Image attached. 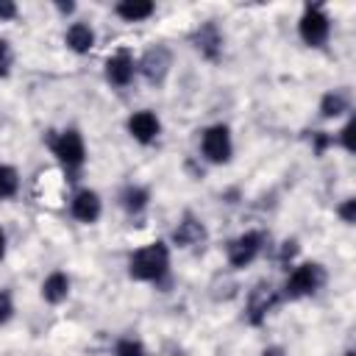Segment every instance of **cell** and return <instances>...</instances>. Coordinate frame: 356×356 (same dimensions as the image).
Returning a JSON list of instances; mask_svg holds the SVG:
<instances>
[{"label":"cell","mask_w":356,"mask_h":356,"mask_svg":"<svg viewBox=\"0 0 356 356\" xmlns=\"http://www.w3.org/2000/svg\"><path fill=\"white\" fill-rule=\"evenodd\" d=\"M170 270V250L164 242H150L139 250L131 253L128 259V275L134 281H147V284H159Z\"/></svg>","instance_id":"obj_1"},{"label":"cell","mask_w":356,"mask_h":356,"mask_svg":"<svg viewBox=\"0 0 356 356\" xmlns=\"http://www.w3.org/2000/svg\"><path fill=\"white\" fill-rule=\"evenodd\" d=\"M50 150H53V156H56L67 170H81L83 161H86L83 136H81L75 128L61 131L56 139H50Z\"/></svg>","instance_id":"obj_2"},{"label":"cell","mask_w":356,"mask_h":356,"mask_svg":"<svg viewBox=\"0 0 356 356\" xmlns=\"http://www.w3.org/2000/svg\"><path fill=\"white\" fill-rule=\"evenodd\" d=\"M298 33L309 47H323L331 33V22L320 6H306L298 22Z\"/></svg>","instance_id":"obj_3"},{"label":"cell","mask_w":356,"mask_h":356,"mask_svg":"<svg viewBox=\"0 0 356 356\" xmlns=\"http://www.w3.org/2000/svg\"><path fill=\"white\" fill-rule=\"evenodd\" d=\"M325 281V273L317 261H306L300 267H295L286 278V298H303V295H312L323 286Z\"/></svg>","instance_id":"obj_4"},{"label":"cell","mask_w":356,"mask_h":356,"mask_svg":"<svg viewBox=\"0 0 356 356\" xmlns=\"http://www.w3.org/2000/svg\"><path fill=\"white\" fill-rule=\"evenodd\" d=\"M200 150L211 164H225L231 161L234 145H231V131L228 125H209L200 136Z\"/></svg>","instance_id":"obj_5"},{"label":"cell","mask_w":356,"mask_h":356,"mask_svg":"<svg viewBox=\"0 0 356 356\" xmlns=\"http://www.w3.org/2000/svg\"><path fill=\"white\" fill-rule=\"evenodd\" d=\"M261 234L259 231H248V234H242V236H236L231 245H228V261H231V267H245V264H250L256 256H259V250H261Z\"/></svg>","instance_id":"obj_6"},{"label":"cell","mask_w":356,"mask_h":356,"mask_svg":"<svg viewBox=\"0 0 356 356\" xmlns=\"http://www.w3.org/2000/svg\"><path fill=\"white\" fill-rule=\"evenodd\" d=\"M170 64H172L170 50L159 44V47H150V50L142 56L139 70H142V75H145L150 83H161V81H164V75L170 72Z\"/></svg>","instance_id":"obj_7"},{"label":"cell","mask_w":356,"mask_h":356,"mask_svg":"<svg viewBox=\"0 0 356 356\" xmlns=\"http://www.w3.org/2000/svg\"><path fill=\"white\" fill-rule=\"evenodd\" d=\"M128 134H131L136 142L150 145V142L161 134V122H159V117H156L153 111H136V114L128 117Z\"/></svg>","instance_id":"obj_8"},{"label":"cell","mask_w":356,"mask_h":356,"mask_svg":"<svg viewBox=\"0 0 356 356\" xmlns=\"http://www.w3.org/2000/svg\"><path fill=\"white\" fill-rule=\"evenodd\" d=\"M134 72H136V64H134L131 53H125V50L114 53V56L106 61V78H108L114 86H128L131 78H134Z\"/></svg>","instance_id":"obj_9"},{"label":"cell","mask_w":356,"mask_h":356,"mask_svg":"<svg viewBox=\"0 0 356 356\" xmlns=\"http://www.w3.org/2000/svg\"><path fill=\"white\" fill-rule=\"evenodd\" d=\"M70 209H72V217H75V220H81V222H95V220L100 217V197H97L95 189H81V192H75Z\"/></svg>","instance_id":"obj_10"},{"label":"cell","mask_w":356,"mask_h":356,"mask_svg":"<svg viewBox=\"0 0 356 356\" xmlns=\"http://www.w3.org/2000/svg\"><path fill=\"white\" fill-rule=\"evenodd\" d=\"M64 39H67V47L72 53H89L92 44H95V31L86 22H72L67 28V36Z\"/></svg>","instance_id":"obj_11"},{"label":"cell","mask_w":356,"mask_h":356,"mask_svg":"<svg viewBox=\"0 0 356 356\" xmlns=\"http://www.w3.org/2000/svg\"><path fill=\"white\" fill-rule=\"evenodd\" d=\"M172 239H175V245L189 248V245H197L206 239V228L195 217H184V222H178V228L172 231Z\"/></svg>","instance_id":"obj_12"},{"label":"cell","mask_w":356,"mask_h":356,"mask_svg":"<svg viewBox=\"0 0 356 356\" xmlns=\"http://www.w3.org/2000/svg\"><path fill=\"white\" fill-rule=\"evenodd\" d=\"M195 42H197V50H200L206 58H217L220 50H222V36H220L217 25H211V22H206V25L195 33Z\"/></svg>","instance_id":"obj_13"},{"label":"cell","mask_w":356,"mask_h":356,"mask_svg":"<svg viewBox=\"0 0 356 356\" xmlns=\"http://www.w3.org/2000/svg\"><path fill=\"white\" fill-rule=\"evenodd\" d=\"M67 295H70V278H67V273H61V270L50 273L44 278V284H42V298L47 303H61Z\"/></svg>","instance_id":"obj_14"},{"label":"cell","mask_w":356,"mask_h":356,"mask_svg":"<svg viewBox=\"0 0 356 356\" xmlns=\"http://www.w3.org/2000/svg\"><path fill=\"white\" fill-rule=\"evenodd\" d=\"M114 11L125 22H139V19H147L156 11V6L150 0H122V3H117Z\"/></svg>","instance_id":"obj_15"},{"label":"cell","mask_w":356,"mask_h":356,"mask_svg":"<svg viewBox=\"0 0 356 356\" xmlns=\"http://www.w3.org/2000/svg\"><path fill=\"white\" fill-rule=\"evenodd\" d=\"M120 200H122V209H125V211L139 214V211L147 206V189H142V186H128Z\"/></svg>","instance_id":"obj_16"},{"label":"cell","mask_w":356,"mask_h":356,"mask_svg":"<svg viewBox=\"0 0 356 356\" xmlns=\"http://www.w3.org/2000/svg\"><path fill=\"white\" fill-rule=\"evenodd\" d=\"M342 111H348V95L345 92H328L320 103V114L323 117H337Z\"/></svg>","instance_id":"obj_17"},{"label":"cell","mask_w":356,"mask_h":356,"mask_svg":"<svg viewBox=\"0 0 356 356\" xmlns=\"http://www.w3.org/2000/svg\"><path fill=\"white\" fill-rule=\"evenodd\" d=\"M17 189H19V175H17V170L8 167V164H0V200L11 197Z\"/></svg>","instance_id":"obj_18"},{"label":"cell","mask_w":356,"mask_h":356,"mask_svg":"<svg viewBox=\"0 0 356 356\" xmlns=\"http://www.w3.org/2000/svg\"><path fill=\"white\" fill-rule=\"evenodd\" d=\"M114 356H147L139 339H120L114 348Z\"/></svg>","instance_id":"obj_19"},{"label":"cell","mask_w":356,"mask_h":356,"mask_svg":"<svg viewBox=\"0 0 356 356\" xmlns=\"http://www.w3.org/2000/svg\"><path fill=\"white\" fill-rule=\"evenodd\" d=\"M353 128H356V122H353V120H348V125L339 131V142H342V147H345L348 153H353V150H356V145H353Z\"/></svg>","instance_id":"obj_20"},{"label":"cell","mask_w":356,"mask_h":356,"mask_svg":"<svg viewBox=\"0 0 356 356\" xmlns=\"http://www.w3.org/2000/svg\"><path fill=\"white\" fill-rule=\"evenodd\" d=\"M8 67H11V47L6 39H0V78L8 75Z\"/></svg>","instance_id":"obj_21"},{"label":"cell","mask_w":356,"mask_h":356,"mask_svg":"<svg viewBox=\"0 0 356 356\" xmlns=\"http://www.w3.org/2000/svg\"><path fill=\"white\" fill-rule=\"evenodd\" d=\"M11 312H14V303H11V295H8V292H0V325H3V323H8V317H11Z\"/></svg>","instance_id":"obj_22"},{"label":"cell","mask_w":356,"mask_h":356,"mask_svg":"<svg viewBox=\"0 0 356 356\" xmlns=\"http://www.w3.org/2000/svg\"><path fill=\"white\" fill-rule=\"evenodd\" d=\"M339 217H342L348 225L356 220V200H353V197H348V200L339 206Z\"/></svg>","instance_id":"obj_23"},{"label":"cell","mask_w":356,"mask_h":356,"mask_svg":"<svg viewBox=\"0 0 356 356\" xmlns=\"http://www.w3.org/2000/svg\"><path fill=\"white\" fill-rule=\"evenodd\" d=\"M17 14V6L14 3H0V19H11Z\"/></svg>","instance_id":"obj_24"},{"label":"cell","mask_w":356,"mask_h":356,"mask_svg":"<svg viewBox=\"0 0 356 356\" xmlns=\"http://www.w3.org/2000/svg\"><path fill=\"white\" fill-rule=\"evenodd\" d=\"M261 356H284V350H281V348H267Z\"/></svg>","instance_id":"obj_25"},{"label":"cell","mask_w":356,"mask_h":356,"mask_svg":"<svg viewBox=\"0 0 356 356\" xmlns=\"http://www.w3.org/2000/svg\"><path fill=\"white\" fill-rule=\"evenodd\" d=\"M3 253H6V236H3V228H0V259H3Z\"/></svg>","instance_id":"obj_26"},{"label":"cell","mask_w":356,"mask_h":356,"mask_svg":"<svg viewBox=\"0 0 356 356\" xmlns=\"http://www.w3.org/2000/svg\"><path fill=\"white\" fill-rule=\"evenodd\" d=\"M58 8H61V11H72L75 6H72V3H58Z\"/></svg>","instance_id":"obj_27"},{"label":"cell","mask_w":356,"mask_h":356,"mask_svg":"<svg viewBox=\"0 0 356 356\" xmlns=\"http://www.w3.org/2000/svg\"><path fill=\"white\" fill-rule=\"evenodd\" d=\"M345 356H353V350H348V353H345Z\"/></svg>","instance_id":"obj_28"}]
</instances>
